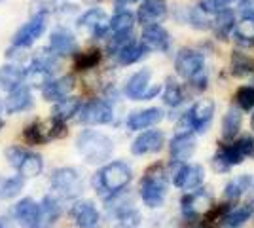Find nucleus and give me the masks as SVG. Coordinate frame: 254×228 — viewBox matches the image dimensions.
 Instances as JSON below:
<instances>
[{
    "label": "nucleus",
    "instance_id": "obj_2",
    "mask_svg": "<svg viewBox=\"0 0 254 228\" xmlns=\"http://www.w3.org/2000/svg\"><path fill=\"white\" fill-rule=\"evenodd\" d=\"M133 179V171L126 162H110L95 175V186L103 194H120Z\"/></svg>",
    "mask_w": 254,
    "mask_h": 228
},
{
    "label": "nucleus",
    "instance_id": "obj_32",
    "mask_svg": "<svg viewBox=\"0 0 254 228\" xmlns=\"http://www.w3.org/2000/svg\"><path fill=\"white\" fill-rule=\"evenodd\" d=\"M233 38L241 46H254V17H245L233 25Z\"/></svg>",
    "mask_w": 254,
    "mask_h": 228
},
{
    "label": "nucleus",
    "instance_id": "obj_30",
    "mask_svg": "<svg viewBox=\"0 0 254 228\" xmlns=\"http://www.w3.org/2000/svg\"><path fill=\"white\" fill-rule=\"evenodd\" d=\"M254 215V202L247 204L243 207H235V209H230L226 213V217L222 219L224 227L228 228H239L243 227L245 223Z\"/></svg>",
    "mask_w": 254,
    "mask_h": 228
},
{
    "label": "nucleus",
    "instance_id": "obj_13",
    "mask_svg": "<svg viewBox=\"0 0 254 228\" xmlns=\"http://www.w3.org/2000/svg\"><path fill=\"white\" fill-rule=\"evenodd\" d=\"M50 50H52L53 54L57 55V57H61V55H72L76 54V50H78V42H76L74 34L70 33L68 29H64V27H59V29H55L50 36Z\"/></svg>",
    "mask_w": 254,
    "mask_h": 228
},
{
    "label": "nucleus",
    "instance_id": "obj_20",
    "mask_svg": "<svg viewBox=\"0 0 254 228\" xmlns=\"http://www.w3.org/2000/svg\"><path fill=\"white\" fill-rule=\"evenodd\" d=\"M78 25L84 27V29H89L95 38H103L106 34V31L110 29L108 27V19H106V13L103 10H99V8H91V10L85 11L84 15L78 19Z\"/></svg>",
    "mask_w": 254,
    "mask_h": 228
},
{
    "label": "nucleus",
    "instance_id": "obj_21",
    "mask_svg": "<svg viewBox=\"0 0 254 228\" xmlns=\"http://www.w3.org/2000/svg\"><path fill=\"white\" fill-rule=\"evenodd\" d=\"M74 89V78L72 76H61L57 80L46 82L42 87V95L46 101H59L66 97Z\"/></svg>",
    "mask_w": 254,
    "mask_h": 228
},
{
    "label": "nucleus",
    "instance_id": "obj_16",
    "mask_svg": "<svg viewBox=\"0 0 254 228\" xmlns=\"http://www.w3.org/2000/svg\"><path fill=\"white\" fill-rule=\"evenodd\" d=\"M195 152V137L191 133H177L171 141V158L173 162L184 163Z\"/></svg>",
    "mask_w": 254,
    "mask_h": 228
},
{
    "label": "nucleus",
    "instance_id": "obj_23",
    "mask_svg": "<svg viewBox=\"0 0 254 228\" xmlns=\"http://www.w3.org/2000/svg\"><path fill=\"white\" fill-rule=\"evenodd\" d=\"M150 78H152V71L150 69H142V71L135 73V75L127 80L126 87H124L127 97L133 99V101H140V97L146 91V87L150 86Z\"/></svg>",
    "mask_w": 254,
    "mask_h": 228
},
{
    "label": "nucleus",
    "instance_id": "obj_1",
    "mask_svg": "<svg viewBox=\"0 0 254 228\" xmlns=\"http://www.w3.org/2000/svg\"><path fill=\"white\" fill-rule=\"evenodd\" d=\"M76 151L84 158L85 163H105L114 151V143L112 139L101 133V131L85 130L78 135L76 139Z\"/></svg>",
    "mask_w": 254,
    "mask_h": 228
},
{
    "label": "nucleus",
    "instance_id": "obj_42",
    "mask_svg": "<svg viewBox=\"0 0 254 228\" xmlns=\"http://www.w3.org/2000/svg\"><path fill=\"white\" fill-rule=\"evenodd\" d=\"M66 133H68V130H66V124H64L63 120H57V118H53L52 120V128H50V130H46L48 141H50V139H61V137H64Z\"/></svg>",
    "mask_w": 254,
    "mask_h": 228
},
{
    "label": "nucleus",
    "instance_id": "obj_35",
    "mask_svg": "<svg viewBox=\"0 0 254 228\" xmlns=\"http://www.w3.org/2000/svg\"><path fill=\"white\" fill-rule=\"evenodd\" d=\"M133 25H135V15L127 10L118 11L116 15L108 21V27H110V31H112L114 34L116 33H131Z\"/></svg>",
    "mask_w": 254,
    "mask_h": 228
},
{
    "label": "nucleus",
    "instance_id": "obj_24",
    "mask_svg": "<svg viewBox=\"0 0 254 228\" xmlns=\"http://www.w3.org/2000/svg\"><path fill=\"white\" fill-rule=\"evenodd\" d=\"M61 213H63L61 202L53 194L44 196L40 204V228H52L57 223V219L61 217Z\"/></svg>",
    "mask_w": 254,
    "mask_h": 228
},
{
    "label": "nucleus",
    "instance_id": "obj_43",
    "mask_svg": "<svg viewBox=\"0 0 254 228\" xmlns=\"http://www.w3.org/2000/svg\"><path fill=\"white\" fill-rule=\"evenodd\" d=\"M232 2L233 0H201V2H199V6H201L207 13H216V11L228 8Z\"/></svg>",
    "mask_w": 254,
    "mask_h": 228
},
{
    "label": "nucleus",
    "instance_id": "obj_22",
    "mask_svg": "<svg viewBox=\"0 0 254 228\" xmlns=\"http://www.w3.org/2000/svg\"><path fill=\"white\" fill-rule=\"evenodd\" d=\"M57 71V55L50 52H40L38 55H34V59L31 61V67L27 71V76H48Z\"/></svg>",
    "mask_w": 254,
    "mask_h": 228
},
{
    "label": "nucleus",
    "instance_id": "obj_45",
    "mask_svg": "<svg viewBox=\"0 0 254 228\" xmlns=\"http://www.w3.org/2000/svg\"><path fill=\"white\" fill-rule=\"evenodd\" d=\"M23 154H25V151H23V149H19V147H10V149L6 151V158H8L10 165L17 167V163L21 162Z\"/></svg>",
    "mask_w": 254,
    "mask_h": 228
},
{
    "label": "nucleus",
    "instance_id": "obj_49",
    "mask_svg": "<svg viewBox=\"0 0 254 228\" xmlns=\"http://www.w3.org/2000/svg\"><path fill=\"white\" fill-rule=\"evenodd\" d=\"M133 2H138V0H118V4H133Z\"/></svg>",
    "mask_w": 254,
    "mask_h": 228
},
{
    "label": "nucleus",
    "instance_id": "obj_26",
    "mask_svg": "<svg viewBox=\"0 0 254 228\" xmlns=\"http://www.w3.org/2000/svg\"><path fill=\"white\" fill-rule=\"evenodd\" d=\"M44 169V162L40 154H34V152H25L21 158V162L17 163V171L23 179H32V177H38Z\"/></svg>",
    "mask_w": 254,
    "mask_h": 228
},
{
    "label": "nucleus",
    "instance_id": "obj_5",
    "mask_svg": "<svg viewBox=\"0 0 254 228\" xmlns=\"http://www.w3.org/2000/svg\"><path fill=\"white\" fill-rule=\"evenodd\" d=\"M52 188L63 198H76L84 190V181L82 175L72 167H61L55 169L52 175Z\"/></svg>",
    "mask_w": 254,
    "mask_h": 228
},
{
    "label": "nucleus",
    "instance_id": "obj_31",
    "mask_svg": "<svg viewBox=\"0 0 254 228\" xmlns=\"http://www.w3.org/2000/svg\"><path fill=\"white\" fill-rule=\"evenodd\" d=\"M251 186H253V177H251V175H239V177L232 179V181L226 185L224 196H226L230 202H235V200H239L245 192H249Z\"/></svg>",
    "mask_w": 254,
    "mask_h": 228
},
{
    "label": "nucleus",
    "instance_id": "obj_29",
    "mask_svg": "<svg viewBox=\"0 0 254 228\" xmlns=\"http://www.w3.org/2000/svg\"><path fill=\"white\" fill-rule=\"evenodd\" d=\"M146 46L140 42V44H137V42H131L129 44H126L120 52L116 54V57H118V63L120 65H133V63H137V61H140L144 55H146Z\"/></svg>",
    "mask_w": 254,
    "mask_h": 228
},
{
    "label": "nucleus",
    "instance_id": "obj_44",
    "mask_svg": "<svg viewBox=\"0 0 254 228\" xmlns=\"http://www.w3.org/2000/svg\"><path fill=\"white\" fill-rule=\"evenodd\" d=\"M239 152L243 154V158H249V156H254V137H243L235 143Z\"/></svg>",
    "mask_w": 254,
    "mask_h": 228
},
{
    "label": "nucleus",
    "instance_id": "obj_27",
    "mask_svg": "<svg viewBox=\"0 0 254 228\" xmlns=\"http://www.w3.org/2000/svg\"><path fill=\"white\" fill-rule=\"evenodd\" d=\"M241 124H243V114L237 107H230L226 110L222 118V137L226 141H232L233 137L239 133L241 130Z\"/></svg>",
    "mask_w": 254,
    "mask_h": 228
},
{
    "label": "nucleus",
    "instance_id": "obj_17",
    "mask_svg": "<svg viewBox=\"0 0 254 228\" xmlns=\"http://www.w3.org/2000/svg\"><path fill=\"white\" fill-rule=\"evenodd\" d=\"M211 204V196L205 192H193V194L182 196L180 206H182V215L190 221H195L203 215L205 207Z\"/></svg>",
    "mask_w": 254,
    "mask_h": 228
},
{
    "label": "nucleus",
    "instance_id": "obj_51",
    "mask_svg": "<svg viewBox=\"0 0 254 228\" xmlns=\"http://www.w3.org/2000/svg\"><path fill=\"white\" fill-rule=\"evenodd\" d=\"M253 130H254V114H253Z\"/></svg>",
    "mask_w": 254,
    "mask_h": 228
},
{
    "label": "nucleus",
    "instance_id": "obj_8",
    "mask_svg": "<svg viewBox=\"0 0 254 228\" xmlns=\"http://www.w3.org/2000/svg\"><path fill=\"white\" fill-rule=\"evenodd\" d=\"M46 27H48V15L46 13H36L34 17H31V21L25 23L21 29L13 34V46L31 48L32 44L46 33Z\"/></svg>",
    "mask_w": 254,
    "mask_h": 228
},
{
    "label": "nucleus",
    "instance_id": "obj_37",
    "mask_svg": "<svg viewBox=\"0 0 254 228\" xmlns=\"http://www.w3.org/2000/svg\"><path fill=\"white\" fill-rule=\"evenodd\" d=\"M163 101H165V105H169V107H179L180 103L184 101L182 87H180L173 78H169L165 87H163Z\"/></svg>",
    "mask_w": 254,
    "mask_h": 228
},
{
    "label": "nucleus",
    "instance_id": "obj_12",
    "mask_svg": "<svg viewBox=\"0 0 254 228\" xmlns=\"http://www.w3.org/2000/svg\"><path fill=\"white\" fill-rule=\"evenodd\" d=\"M142 40L140 42L146 46V50H152V52H167L171 46V38L169 33L161 27V25H146L144 31H142Z\"/></svg>",
    "mask_w": 254,
    "mask_h": 228
},
{
    "label": "nucleus",
    "instance_id": "obj_46",
    "mask_svg": "<svg viewBox=\"0 0 254 228\" xmlns=\"http://www.w3.org/2000/svg\"><path fill=\"white\" fill-rule=\"evenodd\" d=\"M239 4L245 17H254V0H241Z\"/></svg>",
    "mask_w": 254,
    "mask_h": 228
},
{
    "label": "nucleus",
    "instance_id": "obj_41",
    "mask_svg": "<svg viewBox=\"0 0 254 228\" xmlns=\"http://www.w3.org/2000/svg\"><path fill=\"white\" fill-rule=\"evenodd\" d=\"M235 101L241 110H251L254 107V87L253 86H243L237 89L235 93Z\"/></svg>",
    "mask_w": 254,
    "mask_h": 228
},
{
    "label": "nucleus",
    "instance_id": "obj_48",
    "mask_svg": "<svg viewBox=\"0 0 254 228\" xmlns=\"http://www.w3.org/2000/svg\"><path fill=\"white\" fill-rule=\"evenodd\" d=\"M0 228H11L10 219H0Z\"/></svg>",
    "mask_w": 254,
    "mask_h": 228
},
{
    "label": "nucleus",
    "instance_id": "obj_19",
    "mask_svg": "<svg viewBox=\"0 0 254 228\" xmlns=\"http://www.w3.org/2000/svg\"><path fill=\"white\" fill-rule=\"evenodd\" d=\"M167 17V4L165 0H144L138 8V21L146 25H156Z\"/></svg>",
    "mask_w": 254,
    "mask_h": 228
},
{
    "label": "nucleus",
    "instance_id": "obj_52",
    "mask_svg": "<svg viewBox=\"0 0 254 228\" xmlns=\"http://www.w3.org/2000/svg\"><path fill=\"white\" fill-rule=\"evenodd\" d=\"M195 228H203V227H195Z\"/></svg>",
    "mask_w": 254,
    "mask_h": 228
},
{
    "label": "nucleus",
    "instance_id": "obj_25",
    "mask_svg": "<svg viewBox=\"0 0 254 228\" xmlns=\"http://www.w3.org/2000/svg\"><path fill=\"white\" fill-rule=\"evenodd\" d=\"M25 78H27V71L15 63L0 67V89L4 91H11L17 86H21Z\"/></svg>",
    "mask_w": 254,
    "mask_h": 228
},
{
    "label": "nucleus",
    "instance_id": "obj_3",
    "mask_svg": "<svg viewBox=\"0 0 254 228\" xmlns=\"http://www.w3.org/2000/svg\"><path fill=\"white\" fill-rule=\"evenodd\" d=\"M214 116V103L211 99H201L197 101L188 112L182 114L179 126H177V133H205L209 130Z\"/></svg>",
    "mask_w": 254,
    "mask_h": 228
},
{
    "label": "nucleus",
    "instance_id": "obj_11",
    "mask_svg": "<svg viewBox=\"0 0 254 228\" xmlns=\"http://www.w3.org/2000/svg\"><path fill=\"white\" fill-rule=\"evenodd\" d=\"M165 143V135L163 131L159 130H150V131H142L137 139L131 145V152L135 156H144V154H154V152L161 151Z\"/></svg>",
    "mask_w": 254,
    "mask_h": 228
},
{
    "label": "nucleus",
    "instance_id": "obj_28",
    "mask_svg": "<svg viewBox=\"0 0 254 228\" xmlns=\"http://www.w3.org/2000/svg\"><path fill=\"white\" fill-rule=\"evenodd\" d=\"M80 107H82V101H80V99L68 97V95H66V97L59 99V101L55 103V107L52 109V114H53V118L66 122L68 118H72L74 114H78Z\"/></svg>",
    "mask_w": 254,
    "mask_h": 228
},
{
    "label": "nucleus",
    "instance_id": "obj_34",
    "mask_svg": "<svg viewBox=\"0 0 254 228\" xmlns=\"http://www.w3.org/2000/svg\"><path fill=\"white\" fill-rule=\"evenodd\" d=\"M232 75L233 76H249L254 75V59L241 52L232 54Z\"/></svg>",
    "mask_w": 254,
    "mask_h": 228
},
{
    "label": "nucleus",
    "instance_id": "obj_18",
    "mask_svg": "<svg viewBox=\"0 0 254 228\" xmlns=\"http://www.w3.org/2000/svg\"><path fill=\"white\" fill-rule=\"evenodd\" d=\"M10 95L6 97L4 103V110L8 114H17V112H25L32 107V93L27 86H17L15 89L8 91Z\"/></svg>",
    "mask_w": 254,
    "mask_h": 228
},
{
    "label": "nucleus",
    "instance_id": "obj_33",
    "mask_svg": "<svg viewBox=\"0 0 254 228\" xmlns=\"http://www.w3.org/2000/svg\"><path fill=\"white\" fill-rule=\"evenodd\" d=\"M214 33L220 38H226L228 34L233 31V25H235V15L232 10L224 8V10L216 11V17H214Z\"/></svg>",
    "mask_w": 254,
    "mask_h": 228
},
{
    "label": "nucleus",
    "instance_id": "obj_47",
    "mask_svg": "<svg viewBox=\"0 0 254 228\" xmlns=\"http://www.w3.org/2000/svg\"><path fill=\"white\" fill-rule=\"evenodd\" d=\"M159 91H161V86H152V87H146V91H144V95L140 97V101H148V99H154L158 95Z\"/></svg>",
    "mask_w": 254,
    "mask_h": 228
},
{
    "label": "nucleus",
    "instance_id": "obj_10",
    "mask_svg": "<svg viewBox=\"0 0 254 228\" xmlns=\"http://www.w3.org/2000/svg\"><path fill=\"white\" fill-rule=\"evenodd\" d=\"M11 213L23 228H40V204H36L32 198L19 200Z\"/></svg>",
    "mask_w": 254,
    "mask_h": 228
},
{
    "label": "nucleus",
    "instance_id": "obj_14",
    "mask_svg": "<svg viewBox=\"0 0 254 228\" xmlns=\"http://www.w3.org/2000/svg\"><path fill=\"white\" fill-rule=\"evenodd\" d=\"M70 215H72L78 228H97L99 219H101L95 204L93 202H87V200L74 204L72 209H70Z\"/></svg>",
    "mask_w": 254,
    "mask_h": 228
},
{
    "label": "nucleus",
    "instance_id": "obj_6",
    "mask_svg": "<svg viewBox=\"0 0 254 228\" xmlns=\"http://www.w3.org/2000/svg\"><path fill=\"white\" fill-rule=\"evenodd\" d=\"M78 114H80V122L85 126H105V124H110L114 118L112 105L105 99H93L82 105Z\"/></svg>",
    "mask_w": 254,
    "mask_h": 228
},
{
    "label": "nucleus",
    "instance_id": "obj_40",
    "mask_svg": "<svg viewBox=\"0 0 254 228\" xmlns=\"http://www.w3.org/2000/svg\"><path fill=\"white\" fill-rule=\"evenodd\" d=\"M23 135H25V141L31 143V145H44V143L48 141V135L42 130L40 122H34L31 126H27L25 131H23Z\"/></svg>",
    "mask_w": 254,
    "mask_h": 228
},
{
    "label": "nucleus",
    "instance_id": "obj_7",
    "mask_svg": "<svg viewBox=\"0 0 254 228\" xmlns=\"http://www.w3.org/2000/svg\"><path fill=\"white\" fill-rule=\"evenodd\" d=\"M175 69H177L179 76L186 78V80H193L205 73V59L199 52L184 48L175 57Z\"/></svg>",
    "mask_w": 254,
    "mask_h": 228
},
{
    "label": "nucleus",
    "instance_id": "obj_15",
    "mask_svg": "<svg viewBox=\"0 0 254 228\" xmlns=\"http://www.w3.org/2000/svg\"><path fill=\"white\" fill-rule=\"evenodd\" d=\"M161 120H163V110L152 107V109L133 112V114L127 118V128L133 131H142V130H148V128L158 126Z\"/></svg>",
    "mask_w": 254,
    "mask_h": 228
},
{
    "label": "nucleus",
    "instance_id": "obj_4",
    "mask_svg": "<svg viewBox=\"0 0 254 228\" xmlns=\"http://www.w3.org/2000/svg\"><path fill=\"white\" fill-rule=\"evenodd\" d=\"M167 196V177L161 165H152L140 181V198L148 207H159Z\"/></svg>",
    "mask_w": 254,
    "mask_h": 228
},
{
    "label": "nucleus",
    "instance_id": "obj_50",
    "mask_svg": "<svg viewBox=\"0 0 254 228\" xmlns=\"http://www.w3.org/2000/svg\"><path fill=\"white\" fill-rule=\"evenodd\" d=\"M2 126H4V122H2V118H0V130H2Z\"/></svg>",
    "mask_w": 254,
    "mask_h": 228
},
{
    "label": "nucleus",
    "instance_id": "obj_36",
    "mask_svg": "<svg viewBox=\"0 0 254 228\" xmlns=\"http://www.w3.org/2000/svg\"><path fill=\"white\" fill-rule=\"evenodd\" d=\"M23 186H25V179H23L21 175L4 179L0 183V198L2 200H11V198H15V196L21 192Z\"/></svg>",
    "mask_w": 254,
    "mask_h": 228
},
{
    "label": "nucleus",
    "instance_id": "obj_39",
    "mask_svg": "<svg viewBox=\"0 0 254 228\" xmlns=\"http://www.w3.org/2000/svg\"><path fill=\"white\" fill-rule=\"evenodd\" d=\"M99 61H101V52L99 50H89L85 54L76 55L74 67L78 71H89V69L99 65Z\"/></svg>",
    "mask_w": 254,
    "mask_h": 228
},
{
    "label": "nucleus",
    "instance_id": "obj_9",
    "mask_svg": "<svg viewBox=\"0 0 254 228\" xmlns=\"http://www.w3.org/2000/svg\"><path fill=\"white\" fill-rule=\"evenodd\" d=\"M205 181V169H203L199 163H180V167L173 175V183L177 188L182 190H193V188H199Z\"/></svg>",
    "mask_w": 254,
    "mask_h": 228
},
{
    "label": "nucleus",
    "instance_id": "obj_38",
    "mask_svg": "<svg viewBox=\"0 0 254 228\" xmlns=\"http://www.w3.org/2000/svg\"><path fill=\"white\" fill-rule=\"evenodd\" d=\"M188 19H190L191 27L193 29H199V31H207L211 29V19H209V13L203 10L201 6L197 4L195 8H191L190 13H188Z\"/></svg>",
    "mask_w": 254,
    "mask_h": 228
}]
</instances>
